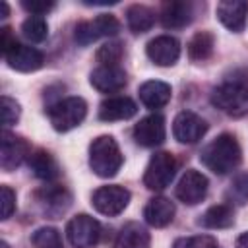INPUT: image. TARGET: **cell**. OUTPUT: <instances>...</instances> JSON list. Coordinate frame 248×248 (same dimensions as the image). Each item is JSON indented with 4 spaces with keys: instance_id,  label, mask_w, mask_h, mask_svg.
I'll return each instance as SVG.
<instances>
[{
    "instance_id": "1",
    "label": "cell",
    "mask_w": 248,
    "mask_h": 248,
    "mask_svg": "<svg viewBox=\"0 0 248 248\" xmlns=\"http://www.w3.org/2000/svg\"><path fill=\"white\" fill-rule=\"evenodd\" d=\"M200 161L215 174H229L242 161V151L232 134H221L211 140L200 153Z\"/></svg>"
},
{
    "instance_id": "2",
    "label": "cell",
    "mask_w": 248,
    "mask_h": 248,
    "mask_svg": "<svg viewBox=\"0 0 248 248\" xmlns=\"http://www.w3.org/2000/svg\"><path fill=\"white\" fill-rule=\"evenodd\" d=\"M89 167L101 178L114 176L122 167V153L112 136H99L89 145Z\"/></svg>"
},
{
    "instance_id": "3",
    "label": "cell",
    "mask_w": 248,
    "mask_h": 248,
    "mask_svg": "<svg viewBox=\"0 0 248 248\" xmlns=\"http://www.w3.org/2000/svg\"><path fill=\"white\" fill-rule=\"evenodd\" d=\"M211 103L221 112L232 118H242L248 114V87L238 81H227L213 89Z\"/></svg>"
},
{
    "instance_id": "4",
    "label": "cell",
    "mask_w": 248,
    "mask_h": 248,
    "mask_svg": "<svg viewBox=\"0 0 248 248\" xmlns=\"http://www.w3.org/2000/svg\"><path fill=\"white\" fill-rule=\"evenodd\" d=\"M87 103L81 97H66L48 107V120L56 132H68L83 122Z\"/></svg>"
},
{
    "instance_id": "5",
    "label": "cell",
    "mask_w": 248,
    "mask_h": 248,
    "mask_svg": "<svg viewBox=\"0 0 248 248\" xmlns=\"http://www.w3.org/2000/svg\"><path fill=\"white\" fill-rule=\"evenodd\" d=\"M176 167H178V163H176V159H174L172 153H169V151H157L149 159L147 169L143 172V184H145V188H149L153 192L165 190L172 182V178L176 174Z\"/></svg>"
},
{
    "instance_id": "6",
    "label": "cell",
    "mask_w": 248,
    "mask_h": 248,
    "mask_svg": "<svg viewBox=\"0 0 248 248\" xmlns=\"http://www.w3.org/2000/svg\"><path fill=\"white\" fill-rule=\"evenodd\" d=\"M120 31V21L112 14H99L97 17L89 21H81L76 25V43L81 46H87L103 37H112Z\"/></svg>"
},
{
    "instance_id": "7",
    "label": "cell",
    "mask_w": 248,
    "mask_h": 248,
    "mask_svg": "<svg viewBox=\"0 0 248 248\" xmlns=\"http://www.w3.org/2000/svg\"><path fill=\"white\" fill-rule=\"evenodd\" d=\"M66 236L74 248H93L101 238V225L91 215L79 213L68 221Z\"/></svg>"
},
{
    "instance_id": "8",
    "label": "cell",
    "mask_w": 248,
    "mask_h": 248,
    "mask_svg": "<svg viewBox=\"0 0 248 248\" xmlns=\"http://www.w3.org/2000/svg\"><path fill=\"white\" fill-rule=\"evenodd\" d=\"M128 202H130V192L124 186H118V184L101 186L91 196L93 207L99 213L107 215V217H114V215L122 213L126 209Z\"/></svg>"
},
{
    "instance_id": "9",
    "label": "cell",
    "mask_w": 248,
    "mask_h": 248,
    "mask_svg": "<svg viewBox=\"0 0 248 248\" xmlns=\"http://www.w3.org/2000/svg\"><path fill=\"white\" fill-rule=\"evenodd\" d=\"M29 155H31L29 143L21 136L12 134L10 130H4L2 132V141H0V167L4 170H8V172L14 170Z\"/></svg>"
},
{
    "instance_id": "10",
    "label": "cell",
    "mask_w": 248,
    "mask_h": 248,
    "mask_svg": "<svg viewBox=\"0 0 248 248\" xmlns=\"http://www.w3.org/2000/svg\"><path fill=\"white\" fill-rule=\"evenodd\" d=\"M207 186H209V182H207L205 174H202V172L196 170V169H188V170L180 176L174 194H176V198H178L182 203H186V205H196V203H200V202L205 198Z\"/></svg>"
},
{
    "instance_id": "11",
    "label": "cell",
    "mask_w": 248,
    "mask_h": 248,
    "mask_svg": "<svg viewBox=\"0 0 248 248\" xmlns=\"http://www.w3.org/2000/svg\"><path fill=\"white\" fill-rule=\"evenodd\" d=\"M205 132H207V122L192 110L178 112L172 122V134L180 143H196L205 136Z\"/></svg>"
},
{
    "instance_id": "12",
    "label": "cell",
    "mask_w": 248,
    "mask_h": 248,
    "mask_svg": "<svg viewBox=\"0 0 248 248\" xmlns=\"http://www.w3.org/2000/svg\"><path fill=\"white\" fill-rule=\"evenodd\" d=\"M167 130H165V118L157 112L141 118L136 126H134V140L136 143L143 145V147H155L161 145L165 141Z\"/></svg>"
},
{
    "instance_id": "13",
    "label": "cell",
    "mask_w": 248,
    "mask_h": 248,
    "mask_svg": "<svg viewBox=\"0 0 248 248\" xmlns=\"http://www.w3.org/2000/svg\"><path fill=\"white\" fill-rule=\"evenodd\" d=\"M149 60L157 66H172L180 58V43L170 35H159L145 46Z\"/></svg>"
},
{
    "instance_id": "14",
    "label": "cell",
    "mask_w": 248,
    "mask_h": 248,
    "mask_svg": "<svg viewBox=\"0 0 248 248\" xmlns=\"http://www.w3.org/2000/svg\"><path fill=\"white\" fill-rule=\"evenodd\" d=\"M4 58L8 66L17 72H35L45 64V56L41 50L21 43H16L8 52H4Z\"/></svg>"
},
{
    "instance_id": "15",
    "label": "cell",
    "mask_w": 248,
    "mask_h": 248,
    "mask_svg": "<svg viewBox=\"0 0 248 248\" xmlns=\"http://www.w3.org/2000/svg\"><path fill=\"white\" fill-rule=\"evenodd\" d=\"M215 14L219 21L232 33H240L246 27L248 21V2L240 0H225L219 2L215 8Z\"/></svg>"
},
{
    "instance_id": "16",
    "label": "cell",
    "mask_w": 248,
    "mask_h": 248,
    "mask_svg": "<svg viewBox=\"0 0 248 248\" xmlns=\"http://www.w3.org/2000/svg\"><path fill=\"white\" fill-rule=\"evenodd\" d=\"M89 81L101 93H116L126 85V72L120 66H99L91 72Z\"/></svg>"
},
{
    "instance_id": "17",
    "label": "cell",
    "mask_w": 248,
    "mask_h": 248,
    "mask_svg": "<svg viewBox=\"0 0 248 248\" xmlns=\"http://www.w3.org/2000/svg\"><path fill=\"white\" fill-rule=\"evenodd\" d=\"M138 112V105L130 97H108L99 105V120L103 122H116V120H128Z\"/></svg>"
},
{
    "instance_id": "18",
    "label": "cell",
    "mask_w": 248,
    "mask_h": 248,
    "mask_svg": "<svg viewBox=\"0 0 248 248\" xmlns=\"http://www.w3.org/2000/svg\"><path fill=\"white\" fill-rule=\"evenodd\" d=\"M192 21V4L184 0H169L161 6V23L167 29H180Z\"/></svg>"
},
{
    "instance_id": "19",
    "label": "cell",
    "mask_w": 248,
    "mask_h": 248,
    "mask_svg": "<svg viewBox=\"0 0 248 248\" xmlns=\"http://www.w3.org/2000/svg\"><path fill=\"white\" fill-rule=\"evenodd\" d=\"M143 217L151 227H167L174 219V203L163 196H155L143 207Z\"/></svg>"
},
{
    "instance_id": "20",
    "label": "cell",
    "mask_w": 248,
    "mask_h": 248,
    "mask_svg": "<svg viewBox=\"0 0 248 248\" xmlns=\"http://www.w3.org/2000/svg\"><path fill=\"white\" fill-rule=\"evenodd\" d=\"M140 101L147 107V108H161L170 101L172 89L169 83L159 81V79H149L145 83L140 85Z\"/></svg>"
},
{
    "instance_id": "21",
    "label": "cell",
    "mask_w": 248,
    "mask_h": 248,
    "mask_svg": "<svg viewBox=\"0 0 248 248\" xmlns=\"http://www.w3.org/2000/svg\"><path fill=\"white\" fill-rule=\"evenodd\" d=\"M149 244H151V236L147 229L136 221L126 223L114 240V248H149Z\"/></svg>"
},
{
    "instance_id": "22",
    "label": "cell",
    "mask_w": 248,
    "mask_h": 248,
    "mask_svg": "<svg viewBox=\"0 0 248 248\" xmlns=\"http://www.w3.org/2000/svg\"><path fill=\"white\" fill-rule=\"evenodd\" d=\"M29 167H31V170H33V174L37 178L46 180V182L54 180L60 174L56 159L48 151H45V149H37V151H33L29 155Z\"/></svg>"
},
{
    "instance_id": "23",
    "label": "cell",
    "mask_w": 248,
    "mask_h": 248,
    "mask_svg": "<svg viewBox=\"0 0 248 248\" xmlns=\"http://www.w3.org/2000/svg\"><path fill=\"white\" fill-rule=\"evenodd\" d=\"M39 202L45 205V211L48 215H58L70 205V194L60 186H46L45 190L37 192Z\"/></svg>"
},
{
    "instance_id": "24",
    "label": "cell",
    "mask_w": 248,
    "mask_h": 248,
    "mask_svg": "<svg viewBox=\"0 0 248 248\" xmlns=\"http://www.w3.org/2000/svg\"><path fill=\"white\" fill-rule=\"evenodd\" d=\"M126 23H128V27H130L132 33H136V35L145 33L155 23V12L149 6L134 4V6H130L126 10Z\"/></svg>"
},
{
    "instance_id": "25",
    "label": "cell",
    "mask_w": 248,
    "mask_h": 248,
    "mask_svg": "<svg viewBox=\"0 0 248 248\" xmlns=\"http://www.w3.org/2000/svg\"><path fill=\"white\" fill-rule=\"evenodd\" d=\"M202 227L205 229H227L234 223V213H232V207L227 205V203H219V205H211L203 215L202 219L198 221Z\"/></svg>"
},
{
    "instance_id": "26",
    "label": "cell",
    "mask_w": 248,
    "mask_h": 248,
    "mask_svg": "<svg viewBox=\"0 0 248 248\" xmlns=\"http://www.w3.org/2000/svg\"><path fill=\"white\" fill-rule=\"evenodd\" d=\"M215 39L209 31H198L190 41H188V56L192 60H207L213 54Z\"/></svg>"
},
{
    "instance_id": "27",
    "label": "cell",
    "mask_w": 248,
    "mask_h": 248,
    "mask_svg": "<svg viewBox=\"0 0 248 248\" xmlns=\"http://www.w3.org/2000/svg\"><path fill=\"white\" fill-rule=\"evenodd\" d=\"M21 31L23 37L31 43H43L48 35V25L46 19L43 16H29L23 23H21Z\"/></svg>"
},
{
    "instance_id": "28",
    "label": "cell",
    "mask_w": 248,
    "mask_h": 248,
    "mask_svg": "<svg viewBox=\"0 0 248 248\" xmlns=\"http://www.w3.org/2000/svg\"><path fill=\"white\" fill-rule=\"evenodd\" d=\"M31 242L35 248H64L60 231L54 227H41L31 234Z\"/></svg>"
},
{
    "instance_id": "29",
    "label": "cell",
    "mask_w": 248,
    "mask_h": 248,
    "mask_svg": "<svg viewBox=\"0 0 248 248\" xmlns=\"http://www.w3.org/2000/svg\"><path fill=\"white\" fill-rule=\"evenodd\" d=\"M124 54V48L118 41H108L105 45L99 46L97 50V62H101V66H118L120 58Z\"/></svg>"
},
{
    "instance_id": "30",
    "label": "cell",
    "mask_w": 248,
    "mask_h": 248,
    "mask_svg": "<svg viewBox=\"0 0 248 248\" xmlns=\"http://www.w3.org/2000/svg\"><path fill=\"white\" fill-rule=\"evenodd\" d=\"M227 200L234 205H244L248 202V172L238 174L231 182V186L227 190Z\"/></svg>"
},
{
    "instance_id": "31",
    "label": "cell",
    "mask_w": 248,
    "mask_h": 248,
    "mask_svg": "<svg viewBox=\"0 0 248 248\" xmlns=\"http://www.w3.org/2000/svg\"><path fill=\"white\" fill-rule=\"evenodd\" d=\"M172 248H219V244L211 234H194L174 240Z\"/></svg>"
},
{
    "instance_id": "32",
    "label": "cell",
    "mask_w": 248,
    "mask_h": 248,
    "mask_svg": "<svg viewBox=\"0 0 248 248\" xmlns=\"http://www.w3.org/2000/svg\"><path fill=\"white\" fill-rule=\"evenodd\" d=\"M19 118V103L8 95H2V122L4 126H12L16 124Z\"/></svg>"
},
{
    "instance_id": "33",
    "label": "cell",
    "mask_w": 248,
    "mask_h": 248,
    "mask_svg": "<svg viewBox=\"0 0 248 248\" xmlns=\"http://www.w3.org/2000/svg\"><path fill=\"white\" fill-rule=\"evenodd\" d=\"M0 192H2V200H0L2 202V219H8L16 209V192L10 186H2Z\"/></svg>"
},
{
    "instance_id": "34",
    "label": "cell",
    "mask_w": 248,
    "mask_h": 248,
    "mask_svg": "<svg viewBox=\"0 0 248 248\" xmlns=\"http://www.w3.org/2000/svg\"><path fill=\"white\" fill-rule=\"evenodd\" d=\"M21 6L27 12H31L33 16H43L54 8V2L52 0H23Z\"/></svg>"
},
{
    "instance_id": "35",
    "label": "cell",
    "mask_w": 248,
    "mask_h": 248,
    "mask_svg": "<svg viewBox=\"0 0 248 248\" xmlns=\"http://www.w3.org/2000/svg\"><path fill=\"white\" fill-rule=\"evenodd\" d=\"M16 37H12V29L10 27H2L0 31V46H2V52H8L14 45H16Z\"/></svg>"
},
{
    "instance_id": "36",
    "label": "cell",
    "mask_w": 248,
    "mask_h": 248,
    "mask_svg": "<svg viewBox=\"0 0 248 248\" xmlns=\"http://www.w3.org/2000/svg\"><path fill=\"white\" fill-rule=\"evenodd\" d=\"M236 248H248V232H242L236 238Z\"/></svg>"
},
{
    "instance_id": "37",
    "label": "cell",
    "mask_w": 248,
    "mask_h": 248,
    "mask_svg": "<svg viewBox=\"0 0 248 248\" xmlns=\"http://www.w3.org/2000/svg\"><path fill=\"white\" fill-rule=\"evenodd\" d=\"M10 14V10H8V4L6 2H2V17H6Z\"/></svg>"
},
{
    "instance_id": "38",
    "label": "cell",
    "mask_w": 248,
    "mask_h": 248,
    "mask_svg": "<svg viewBox=\"0 0 248 248\" xmlns=\"http://www.w3.org/2000/svg\"><path fill=\"white\" fill-rule=\"evenodd\" d=\"M0 248H10V246H8V244H6L4 240H2V242H0Z\"/></svg>"
}]
</instances>
